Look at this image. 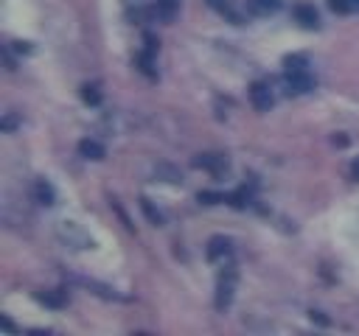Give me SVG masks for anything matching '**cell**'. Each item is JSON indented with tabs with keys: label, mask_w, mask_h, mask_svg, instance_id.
I'll list each match as a JSON object with an SVG mask.
<instances>
[{
	"label": "cell",
	"mask_w": 359,
	"mask_h": 336,
	"mask_svg": "<svg viewBox=\"0 0 359 336\" xmlns=\"http://www.w3.org/2000/svg\"><path fill=\"white\" fill-rule=\"evenodd\" d=\"M143 39H146V50H149V53H154V50H157V39H154L151 34H146Z\"/></svg>",
	"instance_id": "cell-19"
},
{
	"label": "cell",
	"mask_w": 359,
	"mask_h": 336,
	"mask_svg": "<svg viewBox=\"0 0 359 336\" xmlns=\"http://www.w3.org/2000/svg\"><path fill=\"white\" fill-rule=\"evenodd\" d=\"M194 165H196V168H208V171H213V174H222V171L227 168V160L219 157V154H202V157L194 160Z\"/></svg>",
	"instance_id": "cell-7"
},
{
	"label": "cell",
	"mask_w": 359,
	"mask_h": 336,
	"mask_svg": "<svg viewBox=\"0 0 359 336\" xmlns=\"http://www.w3.org/2000/svg\"><path fill=\"white\" fill-rule=\"evenodd\" d=\"M311 319H317V322H320V325H328V319H325V316H323V314H320V311H311Z\"/></svg>",
	"instance_id": "cell-21"
},
{
	"label": "cell",
	"mask_w": 359,
	"mask_h": 336,
	"mask_svg": "<svg viewBox=\"0 0 359 336\" xmlns=\"http://www.w3.org/2000/svg\"><path fill=\"white\" fill-rule=\"evenodd\" d=\"M59 238H62L67 246H73V249H87V246H93V238H90L76 221H62V224H59Z\"/></svg>",
	"instance_id": "cell-1"
},
{
	"label": "cell",
	"mask_w": 359,
	"mask_h": 336,
	"mask_svg": "<svg viewBox=\"0 0 359 336\" xmlns=\"http://www.w3.org/2000/svg\"><path fill=\"white\" fill-rule=\"evenodd\" d=\"M250 101H252V106L258 109V112H266L269 106H272V90H269V84L266 81H252V87H250Z\"/></svg>",
	"instance_id": "cell-4"
},
{
	"label": "cell",
	"mask_w": 359,
	"mask_h": 336,
	"mask_svg": "<svg viewBox=\"0 0 359 336\" xmlns=\"http://www.w3.org/2000/svg\"><path fill=\"white\" fill-rule=\"evenodd\" d=\"M196 199H199L202 204H219V202H224V196H222V193H216V190H202Z\"/></svg>",
	"instance_id": "cell-16"
},
{
	"label": "cell",
	"mask_w": 359,
	"mask_h": 336,
	"mask_svg": "<svg viewBox=\"0 0 359 336\" xmlns=\"http://www.w3.org/2000/svg\"><path fill=\"white\" fill-rule=\"evenodd\" d=\"M34 199H36L39 204H53V188H50L45 179H39V182L34 185Z\"/></svg>",
	"instance_id": "cell-9"
},
{
	"label": "cell",
	"mask_w": 359,
	"mask_h": 336,
	"mask_svg": "<svg viewBox=\"0 0 359 336\" xmlns=\"http://www.w3.org/2000/svg\"><path fill=\"white\" fill-rule=\"evenodd\" d=\"M328 6H331L334 11H339V14L353 11V3H351V0H328Z\"/></svg>",
	"instance_id": "cell-18"
},
{
	"label": "cell",
	"mask_w": 359,
	"mask_h": 336,
	"mask_svg": "<svg viewBox=\"0 0 359 336\" xmlns=\"http://www.w3.org/2000/svg\"><path fill=\"white\" fill-rule=\"evenodd\" d=\"M0 325H3V328H6V330H14V325H11V322H8V319H6V316H3V319H0Z\"/></svg>",
	"instance_id": "cell-22"
},
{
	"label": "cell",
	"mask_w": 359,
	"mask_h": 336,
	"mask_svg": "<svg viewBox=\"0 0 359 336\" xmlns=\"http://www.w3.org/2000/svg\"><path fill=\"white\" fill-rule=\"evenodd\" d=\"M294 20L303 25V28H317L320 17H317V8L311 3H297L294 6Z\"/></svg>",
	"instance_id": "cell-5"
},
{
	"label": "cell",
	"mask_w": 359,
	"mask_h": 336,
	"mask_svg": "<svg viewBox=\"0 0 359 336\" xmlns=\"http://www.w3.org/2000/svg\"><path fill=\"white\" fill-rule=\"evenodd\" d=\"M140 207H143V213L149 216V221H151V224H163V216L151 207V202H149V199H140Z\"/></svg>",
	"instance_id": "cell-14"
},
{
	"label": "cell",
	"mask_w": 359,
	"mask_h": 336,
	"mask_svg": "<svg viewBox=\"0 0 359 336\" xmlns=\"http://www.w3.org/2000/svg\"><path fill=\"white\" fill-rule=\"evenodd\" d=\"M174 11H177V0H157V6L151 8V14H157L163 20H171Z\"/></svg>",
	"instance_id": "cell-10"
},
{
	"label": "cell",
	"mask_w": 359,
	"mask_h": 336,
	"mask_svg": "<svg viewBox=\"0 0 359 336\" xmlns=\"http://www.w3.org/2000/svg\"><path fill=\"white\" fill-rule=\"evenodd\" d=\"M14 126H17V120H14V115H6V118H3V129H6V132H11Z\"/></svg>",
	"instance_id": "cell-20"
},
{
	"label": "cell",
	"mask_w": 359,
	"mask_h": 336,
	"mask_svg": "<svg viewBox=\"0 0 359 336\" xmlns=\"http://www.w3.org/2000/svg\"><path fill=\"white\" fill-rule=\"evenodd\" d=\"M233 286H236V269H227L222 277H219V288H216V308H227L230 300H233Z\"/></svg>",
	"instance_id": "cell-3"
},
{
	"label": "cell",
	"mask_w": 359,
	"mask_h": 336,
	"mask_svg": "<svg viewBox=\"0 0 359 336\" xmlns=\"http://www.w3.org/2000/svg\"><path fill=\"white\" fill-rule=\"evenodd\" d=\"M81 98H84V104L95 106V104H101V90H98L95 84H84V87H81Z\"/></svg>",
	"instance_id": "cell-11"
},
{
	"label": "cell",
	"mask_w": 359,
	"mask_h": 336,
	"mask_svg": "<svg viewBox=\"0 0 359 336\" xmlns=\"http://www.w3.org/2000/svg\"><path fill=\"white\" fill-rule=\"evenodd\" d=\"M252 6L258 11H278L283 6V0H252Z\"/></svg>",
	"instance_id": "cell-17"
},
{
	"label": "cell",
	"mask_w": 359,
	"mask_h": 336,
	"mask_svg": "<svg viewBox=\"0 0 359 336\" xmlns=\"http://www.w3.org/2000/svg\"><path fill=\"white\" fill-rule=\"evenodd\" d=\"M283 84H286V92H292V95H303V92L314 90V78L309 76V70H300V73H286Z\"/></svg>",
	"instance_id": "cell-2"
},
{
	"label": "cell",
	"mask_w": 359,
	"mask_h": 336,
	"mask_svg": "<svg viewBox=\"0 0 359 336\" xmlns=\"http://www.w3.org/2000/svg\"><path fill=\"white\" fill-rule=\"evenodd\" d=\"M286 73H300L306 70V56H286Z\"/></svg>",
	"instance_id": "cell-13"
},
{
	"label": "cell",
	"mask_w": 359,
	"mask_h": 336,
	"mask_svg": "<svg viewBox=\"0 0 359 336\" xmlns=\"http://www.w3.org/2000/svg\"><path fill=\"white\" fill-rule=\"evenodd\" d=\"M36 300H39V302H45V305H50V308H62V305H65V297H62V294H53V291L36 294Z\"/></svg>",
	"instance_id": "cell-12"
},
{
	"label": "cell",
	"mask_w": 359,
	"mask_h": 336,
	"mask_svg": "<svg viewBox=\"0 0 359 336\" xmlns=\"http://www.w3.org/2000/svg\"><path fill=\"white\" fill-rule=\"evenodd\" d=\"M137 64H140V70H143L146 76H154V67H151L154 62H151V53H149V50H143V53L137 56Z\"/></svg>",
	"instance_id": "cell-15"
},
{
	"label": "cell",
	"mask_w": 359,
	"mask_h": 336,
	"mask_svg": "<svg viewBox=\"0 0 359 336\" xmlns=\"http://www.w3.org/2000/svg\"><path fill=\"white\" fill-rule=\"evenodd\" d=\"M227 255H230V238L213 235V238L208 241V260H222V258H227Z\"/></svg>",
	"instance_id": "cell-6"
},
{
	"label": "cell",
	"mask_w": 359,
	"mask_h": 336,
	"mask_svg": "<svg viewBox=\"0 0 359 336\" xmlns=\"http://www.w3.org/2000/svg\"><path fill=\"white\" fill-rule=\"evenodd\" d=\"M351 171H353V176H356V179H359V160H356V162H353V168H351Z\"/></svg>",
	"instance_id": "cell-23"
},
{
	"label": "cell",
	"mask_w": 359,
	"mask_h": 336,
	"mask_svg": "<svg viewBox=\"0 0 359 336\" xmlns=\"http://www.w3.org/2000/svg\"><path fill=\"white\" fill-rule=\"evenodd\" d=\"M79 154L81 157H87V160H104V146L98 143V140H81L79 143Z\"/></svg>",
	"instance_id": "cell-8"
}]
</instances>
